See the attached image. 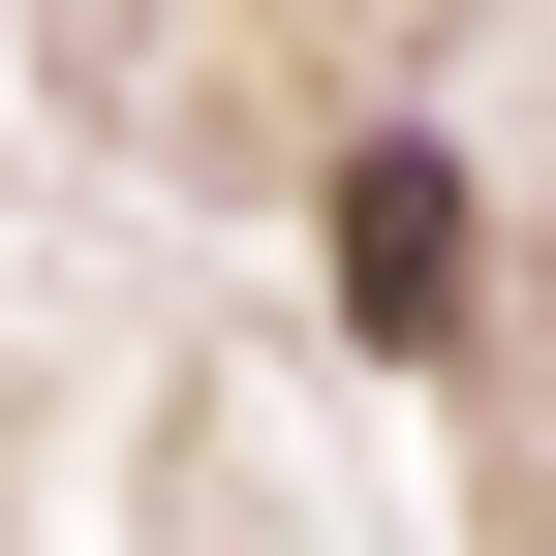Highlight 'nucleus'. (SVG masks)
Returning <instances> with one entry per match:
<instances>
[{
  "mask_svg": "<svg viewBox=\"0 0 556 556\" xmlns=\"http://www.w3.org/2000/svg\"><path fill=\"white\" fill-rule=\"evenodd\" d=\"M340 309H371V340H433V309H464V186H433V155L340 186Z\"/></svg>",
  "mask_w": 556,
  "mask_h": 556,
  "instance_id": "f257e3e1",
  "label": "nucleus"
}]
</instances>
